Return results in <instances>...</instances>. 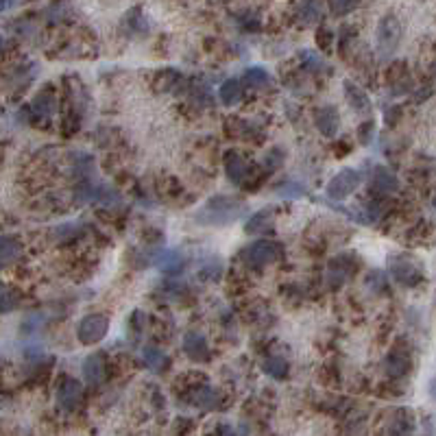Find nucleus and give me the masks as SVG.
<instances>
[{
  "instance_id": "nucleus-33",
  "label": "nucleus",
  "mask_w": 436,
  "mask_h": 436,
  "mask_svg": "<svg viewBox=\"0 0 436 436\" xmlns=\"http://www.w3.org/2000/svg\"><path fill=\"white\" fill-rule=\"evenodd\" d=\"M430 393H432V397L436 399V379L432 382V387H430Z\"/></svg>"
},
{
  "instance_id": "nucleus-26",
  "label": "nucleus",
  "mask_w": 436,
  "mask_h": 436,
  "mask_svg": "<svg viewBox=\"0 0 436 436\" xmlns=\"http://www.w3.org/2000/svg\"><path fill=\"white\" fill-rule=\"evenodd\" d=\"M277 194L279 196H288V199H299V196H303V186L295 184V182H286V184H281L277 188Z\"/></svg>"
},
{
  "instance_id": "nucleus-3",
  "label": "nucleus",
  "mask_w": 436,
  "mask_h": 436,
  "mask_svg": "<svg viewBox=\"0 0 436 436\" xmlns=\"http://www.w3.org/2000/svg\"><path fill=\"white\" fill-rule=\"evenodd\" d=\"M279 258V247L271 240H258L251 242L244 251H242V260L247 266L251 269H264L269 264H273Z\"/></svg>"
},
{
  "instance_id": "nucleus-16",
  "label": "nucleus",
  "mask_w": 436,
  "mask_h": 436,
  "mask_svg": "<svg viewBox=\"0 0 436 436\" xmlns=\"http://www.w3.org/2000/svg\"><path fill=\"white\" fill-rule=\"evenodd\" d=\"M371 186H373V190H377V192L389 194V192H395V190H397L399 182H397V177H395L391 170H387V168H375L373 179H371Z\"/></svg>"
},
{
  "instance_id": "nucleus-28",
  "label": "nucleus",
  "mask_w": 436,
  "mask_h": 436,
  "mask_svg": "<svg viewBox=\"0 0 436 436\" xmlns=\"http://www.w3.org/2000/svg\"><path fill=\"white\" fill-rule=\"evenodd\" d=\"M331 42H334V33H331L329 29H325V27H321V29L317 31V44H319V48L325 50V53H329V50H331Z\"/></svg>"
},
{
  "instance_id": "nucleus-1",
  "label": "nucleus",
  "mask_w": 436,
  "mask_h": 436,
  "mask_svg": "<svg viewBox=\"0 0 436 436\" xmlns=\"http://www.w3.org/2000/svg\"><path fill=\"white\" fill-rule=\"evenodd\" d=\"M242 214V205L232 196H212L203 208L196 212V220L203 225L223 227L238 220Z\"/></svg>"
},
{
  "instance_id": "nucleus-23",
  "label": "nucleus",
  "mask_w": 436,
  "mask_h": 436,
  "mask_svg": "<svg viewBox=\"0 0 436 436\" xmlns=\"http://www.w3.org/2000/svg\"><path fill=\"white\" fill-rule=\"evenodd\" d=\"M194 401H196V406H201L203 410H214L220 399H218V393H216L212 387H203V389L196 391Z\"/></svg>"
},
{
  "instance_id": "nucleus-31",
  "label": "nucleus",
  "mask_w": 436,
  "mask_h": 436,
  "mask_svg": "<svg viewBox=\"0 0 436 436\" xmlns=\"http://www.w3.org/2000/svg\"><path fill=\"white\" fill-rule=\"evenodd\" d=\"M355 7H358V3H331L329 5V9L334 11L336 16H345V13L353 11Z\"/></svg>"
},
{
  "instance_id": "nucleus-15",
  "label": "nucleus",
  "mask_w": 436,
  "mask_h": 436,
  "mask_svg": "<svg viewBox=\"0 0 436 436\" xmlns=\"http://www.w3.org/2000/svg\"><path fill=\"white\" fill-rule=\"evenodd\" d=\"M102 373H105V358L100 353H92L86 358L83 363V379L90 384V387H98L102 382Z\"/></svg>"
},
{
  "instance_id": "nucleus-9",
  "label": "nucleus",
  "mask_w": 436,
  "mask_h": 436,
  "mask_svg": "<svg viewBox=\"0 0 436 436\" xmlns=\"http://www.w3.org/2000/svg\"><path fill=\"white\" fill-rule=\"evenodd\" d=\"M345 96L349 100V105L353 107V112H358L360 116H371L373 105L365 88H360L355 81H345Z\"/></svg>"
},
{
  "instance_id": "nucleus-20",
  "label": "nucleus",
  "mask_w": 436,
  "mask_h": 436,
  "mask_svg": "<svg viewBox=\"0 0 436 436\" xmlns=\"http://www.w3.org/2000/svg\"><path fill=\"white\" fill-rule=\"evenodd\" d=\"M242 81L251 88H260V86H266L271 81V74L266 72V68H260V66H251L244 70L242 74Z\"/></svg>"
},
{
  "instance_id": "nucleus-14",
  "label": "nucleus",
  "mask_w": 436,
  "mask_h": 436,
  "mask_svg": "<svg viewBox=\"0 0 436 436\" xmlns=\"http://www.w3.org/2000/svg\"><path fill=\"white\" fill-rule=\"evenodd\" d=\"M153 264H155L162 273L177 275L179 271L184 269L186 260H184L182 251H177V249H166V251H162V253L155 255V260H153Z\"/></svg>"
},
{
  "instance_id": "nucleus-21",
  "label": "nucleus",
  "mask_w": 436,
  "mask_h": 436,
  "mask_svg": "<svg viewBox=\"0 0 436 436\" xmlns=\"http://www.w3.org/2000/svg\"><path fill=\"white\" fill-rule=\"evenodd\" d=\"M0 251H3V264H11L22 255V242L13 236H5Z\"/></svg>"
},
{
  "instance_id": "nucleus-12",
  "label": "nucleus",
  "mask_w": 436,
  "mask_h": 436,
  "mask_svg": "<svg viewBox=\"0 0 436 436\" xmlns=\"http://www.w3.org/2000/svg\"><path fill=\"white\" fill-rule=\"evenodd\" d=\"M31 112L33 116L42 118V120H48L53 118L55 112H57V96L50 92V90H42L33 96L31 100Z\"/></svg>"
},
{
  "instance_id": "nucleus-22",
  "label": "nucleus",
  "mask_w": 436,
  "mask_h": 436,
  "mask_svg": "<svg viewBox=\"0 0 436 436\" xmlns=\"http://www.w3.org/2000/svg\"><path fill=\"white\" fill-rule=\"evenodd\" d=\"M218 96H220V100L225 102V105H234V102H238L240 96H242L240 81H236V79H227V81L220 86Z\"/></svg>"
},
{
  "instance_id": "nucleus-30",
  "label": "nucleus",
  "mask_w": 436,
  "mask_h": 436,
  "mask_svg": "<svg viewBox=\"0 0 436 436\" xmlns=\"http://www.w3.org/2000/svg\"><path fill=\"white\" fill-rule=\"evenodd\" d=\"M131 27H134V31H148V24H146V20H144V16L140 13V11H134L131 13Z\"/></svg>"
},
{
  "instance_id": "nucleus-35",
  "label": "nucleus",
  "mask_w": 436,
  "mask_h": 436,
  "mask_svg": "<svg viewBox=\"0 0 436 436\" xmlns=\"http://www.w3.org/2000/svg\"><path fill=\"white\" fill-rule=\"evenodd\" d=\"M432 205H434V208H436V196H434V201H432Z\"/></svg>"
},
{
  "instance_id": "nucleus-2",
  "label": "nucleus",
  "mask_w": 436,
  "mask_h": 436,
  "mask_svg": "<svg viewBox=\"0 0 436 436\" xmlns=\"http://www.w3.org/2000/svg\"><path fill=\"white\" fill-rule=\"evenodd\" d=\"M110 331V317L105 314H88L81 319L79 327H76V338L81 345H96L107 336Z\"/></svg>"
},
{
  "instance_id": "nucleus-6",
  "label": "nucleus",
  "mask_w": 436,
  "mask_h": 436,
  "mask_svg": "<svg viewBox=\"0 0 436 436\" xmlns=\"http://www.w3.org/2000/svg\"><path fill=\"white\" fill-rule=\"evenodd\" d=\"M399 40H401L399 20L393 13L384 16L377 24V48H379V53L382 55H393V50L397 48Z\"/></svg>"
},
{
  "instance_id": "nucleus-32",
  "label": "nucleus",
  "mask_w": 436,
  "mask_h": 436,
  "mask_svg": "<svg viewBox=\"0 0 436 436\" xmlns=\"http://www.w3.org/2000/svg\"><path fill=\"white\" fill-rule=\"evenodd\" d=\"M218 436H236V432L229 428V425H220V428H218Z\"/></svg>"
},
{
  "instance_id": "nucleus-34",
  "label": "nucleus",
  "mask_w": 436,
  "mask_h": 436,
  "mask_svg": "<svg viewBox=\"0 0 436 436\" xmlns=\"http://www.w3.org/2000/svg\"><path fill=\"white\" fill-rule=\"evenodd\" d=\"M432 70H434V74H436V61H434V66H432Z\"/></svg>"
},
{
  "instance_id": "nucleus-29",
  "label": "nucleus",
  "mask_w": 436,
  "mask_h": 436,
  "mask_svg": "<svg viewBox=\"0 0 436 436\" xmlns=\"http://www.w3.org/2000/svg\"><path fill=\"white\" fill-rule=\"evenodd\" d=\"M379 214H382V203L369 201V203L365 205V216H363V218H367L369 223H375V220L379 218Z\"/></svg>"
},
{
  "instance_id": "nucleus-13",
  "label": "nucleus",
  "mask_w": 436,
  "mask_h": 436,
  "mask_svg": "<svg viewBox=\"0 0 436 436\" xmlns=\"http://www.w3.org/2000/svg\"><path fill=\"white\" fill-rule=\"evenodd\" d=\"M317 129L325 136V138H334L338 134V126H341V116H338V110L336 107H321L317 112Z\"/></svg>"
},
{
  "instance_id": "nucleus-4",
  "label": "nucleus",
  "mask_w": 436,
  "mask_h": 436,
  "mask_svg": "<svg viewBox=\"0 0 436 436\" xmlns=\"http://www.w3.org/2000/svg\"><path fill=\"white\" fill-rule=\"evenodd\" d=\"M389 271L395 277V281H399L401 286H408V288L417 286L423 279L421 269L417 266V262L413 258H408V255H393L391 262H389Z\"/></svg>"
},
{
  "instance_id": "nucleus-11",
  "label": "nucleus",
  "mask_w": 436,
  "mask_h": 436,
  "mask_svg": "<svg viewBox=\"0 0 436 436\" xmlns=\"http://www.w3.org/2000/svg\"><path fill=\"white\" fill-rule=\"evenodd\" d=\"M410 365H413V360H410V353L406 347H395L389 355H387V363H384V369H387V373L391 377H403L408 371H410Z\"/></svg>"
},
{
  "instance_id": "nucleus-24",
  "label": "nucleus",
  "mask_w": 436,
  "mask_h": 436,
  "mask_svg": "<svg viewBox=\"0 0 436 436\" xmlns=\"http://www.w3.org/2000/svg\"><path fill=\"white\" fill-rule=\"evenodd\" d=\"M297 11H299V18L305 24H312L321 18V5L319 3H301V5H297Z\"/></svg>"
},
{
  "instance_id": "nucleus-10",
  "label": "nucleus",
  "mask_w": 436,
  "mask_h": 436,
  "mask_svg": "<svg viewBox=\"0 0 436 436\" xmlns=\"http://www.w3.org/2000/svg\"><path fill=\"white\" fill-rule=\"evenodd\" d=\"M184 351L190 360H196V363H205L210 358L208 341H205V336L199 334V331H188L184 336Z\"/></svg>"
},
{
  "instance_id": "nucleus-25",
  "label": "nucleus",
  "mask_w": 436,
  "mask_h": 436,
  "mask_svg": "<svg viewBox=\"0 0 436 436\" xmlns=\"http://www.w3.org/2000/svg\"><path fill=\"white\" fill-rule=\"evenodd\" d=\"M0 301H3V314H9V312L13 310V307L18 305L20 295H18L16 288H11V286H3V295H0Z\"/></svg>"
},
{
  "instance_id": "nucleus-8",
  "label": "nucleus",
  "mask_w": 436,
  "mask_h": 436,
  "mask_svg": "<svg viewBox=\"0 0 436 436\" xmlns=\"http://www.w3.org/2000/svg\"><path fill=\"white\" fill-rule=\"evenodd\" d=\"M81 397H83V384L81 382L68 377V379H64L59 384V389H57V406L64 410V413H72V410L79 406Z\"/></svg>"
},
{
  "instance_id": "nucleus-27",
  "label": "nucleus",
  "mask_w": 436,
  "mask_h": 436,
  "mask_svg": "<svg viewBox=\"0 0 436 436\" xmlns=\"http://www.w3.org/2000/svg\"><path fill=\"white\" fill-rule=\"evenodd\" d=\"M269 223H271V214H269V212L255 214V216L247 223V232H249V234H255V232H260V229H264Z\"/></svg>"
},
{
  "instance_id": "nucleus-7",
  "label": "nucleus",
  "mask_w": 436,
  "mask_h": 436,
  "mask_svg": "<svg viewBox=\"0 0 436 436\" xmlns=\"http://www.w3.org/2000/svg\"><path fill=\"white\" fill-rule=\"evenodd\" d=\"M225 170H227L229 182L236 184V186L247 184L253 177V166L249 164V160H244L242 155H238V153H234V151L225 155Z\"/></svg>"
},
{
  "instance_id": "nucleus-5",
  "label": "nucleus",
  "mask_w": 436,
  "mask_h": 436,
  "mask_svg": "<svg viewBox=\"0 0 436 436\" xmlns=\"http://www.w3.org/2000/svg\"><path fill=\"white\" fill-rule=\"evenodd\" d=\"M360 184H363V175L358 172L355 168H345V170H341V172L327 184L325 192H327L329 199L343 201V199H347L349 194H353Z\"/></svg>"
},
{
  "instance_id": "nucleus-17",
  "label": "nucleus",
  "mask_w": 436,
  "mask_h": 436,
  "mask_svg": "<svg viewBox=\"0 0 436 436\" xmlns=\"http://www.w3.org/2000/svg\"><path fill=\"white\" fill-rule=\"evenodd\" d=\"M142 360L151 371H155V373H162L168 369V355L160 347H144Z\"/></svg>"
},
{
  "instance_id": "nucleus-19",
  "label": "nucleus",
  "mask_w": 436,
  "mask_h": 436,
  "mask_svg": "<svg viewBox=\"0 0 436 436\" xmlns=\"http://www.w3.org/2000/svg\"><path fill=\"white\" fill-rule=\"evenodd\" d=\"M262 369H264V373L271 375L273 379H284V377L288 375V363L284 360V358H279V355L266 358Z\"/></svg>"
},
{
  "instance_id": "nucleus-18",
  "label": "nucleus",
  "mask_w": 436,
  "mask_h": 436,
  "mask_svg": "<svg viewBox=\"0 0 436 436\" xmlns=\"http://www.w3.org/2000/svg\"><path fill=\"white\" fill-rule=\"evenodd\" d=\"M413 430H415V421L410 417V413L408 410H399L389 425V436H413Z\"/></svg>"
}]
</instances>
